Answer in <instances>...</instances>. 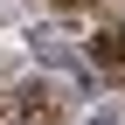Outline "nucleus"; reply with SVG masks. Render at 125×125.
Returning a JSON list of instances; mask_svg holds the SVG:
<instances>
[{"label": "nucleus", "mask_w": 125, "mask_h": 125, "mask_svg": "<svg viewBox=\"0 0 125 125\" xmlns=\"http://www.w3.org/2000/svg\"><path fill=\"white\" fill-rule=\"evenodd\" d=\"M90 56H97L104 76H118V83H125V28H104V35L90 42Z\"/></svg>", "instance_id": "nucleus-1"}, {"label": "nucleus", "mask_w": 125, "mask_h": 125, "mask_svg": "<svg viewBox=\"0 0 125 125\" xmlns=\"http://www.w3.org/2000/svg\"><path fill=\"white\" fill-rule=\"evenodd\" d=\"M83 125H118V118H111V111H97V118H83Z\"/></svg>", "instance_id": "nucleus-2"}, {"label": "nucleus", "mask_w": 125, "mask_h": 125, "mask_svg": "<svg viewBox=\"0 0 125 125\" xmlns=\"http://www.w3.org/2000/svg\"><path fill=\"white\" fill-rule=\"evenodd\" d=\"M62 7H83V0H62Z\"/></svg>", "instance_id": "nucleus-3"}]
</instances>
